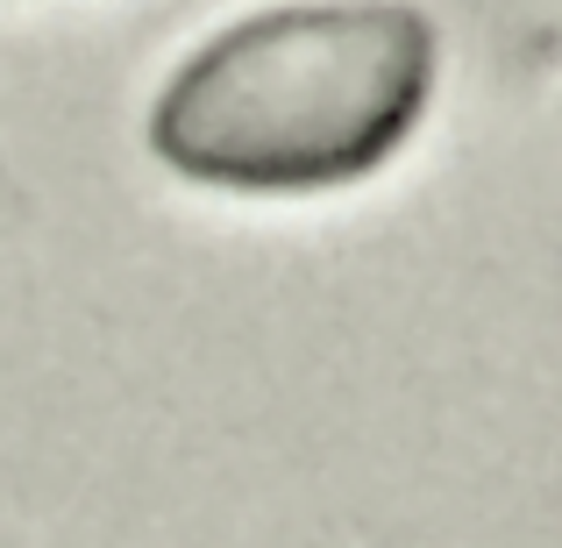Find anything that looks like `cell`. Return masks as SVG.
Segmentation results:
<instances>
[{
    "instance_id": "cell-1",
    "label": "cell",
    "mask_w": 562,
    "mask_h": 548,
    "mask_svg": "<svg viewBox=\"0 0 562 548\" xmlns=\"http://www.w3.org/2000/svg\"><path fill=\"white\" fill-rule=\"evenodd\" d=\"M435 29L413 0H249L171 57L150 150L221 192H335L413 136Z\"/></svg>"
}]
</instances>
